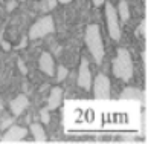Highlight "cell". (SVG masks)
<instances>
[{
	"label": "cell",
	"mask_w": 148,
	"mask_h": 144,
	"mask_svg": "<svg viewBox=\"0 0 148 144\" xmlns=\"http://www.w3.org/2000/svg\"><path fill=\"white\" fill-rule=\"evenodd\" d=\"M67 74H69V72H67V69H66L64 68V66H58V72H57V81H63L64 78H66V77H67Z\"/></svg>",
	"instance_id": "obj_14"
},
{
	"label": "cell",
	"mask_w": 148,
	"mask_h": 144,
	"mask_svg": "<svg viewBox=\"0 0 148 144\" xmlns=\"http://www.w3.org/2000/svg\"><path fill=\"white\" fill-rule=\"evenodd\" d=\"M40 69L47 75H53L55 74V64H53V60L51 57L49 52H43L41 57H40Z\"/></svg>",
	"instance_id": "obj_9"
},
{
	"label": "cell",
	"mask_w": 148,
	"mask_h": 144,
	"mask_svg": "<svg viewBox=\"0 0 148 144\" xmlns=\"http://www.w3.org/2000/svg\"><path fill=\"white\" fill-rule=\"evenodd\" d=\"M78 84L84 89H90L92 86V75H90V69H89V62L87 58L81 60L79 64V72H78Z\"/></svg>",
	"instance_id": "obj_7"
},
{
	"label": "cell",
	"mask_w": 148,
	"mask_h": 144,
	"mask_svg": "<svg viewBox=\"0 0 148 144\" xmlns=\"http://www.w3.org/2000/svg\"><path fill=\"white\" fill-rule=\"evenodd\" d=\"M26 135H28V130H26L25 127H21V126H12V124H11L9 130L2 138H0V141H2V143H20Z\"/></svg>",
	"instance_id": "obj_6"
},
{
	"label": "cell",
	"mask_w": 148,
	"mask_h": 144,
	"mask_svg": "<svg viewBox=\"0 0 148 144\" xmlns=\"http://www.w3.org/2000/svg\"><path fill=\"white\" fill-rule=\"evenodd\" d=\"M122 100H145V93L136 89V87H127L122 93H121Z\"/></svg>",
	"instance_id": "obj_11"
},
{
	"label": "cell",
	"mask_w": 148,
	"mask_h": 144,
	"mask_svg": "<svg viewBox=\"0 0 148 144\" xmlns=\"http://www.w3.org/2000/svg\"><path fill=\"white\" fill-rule=\"evenodd\" d=\"M0 40H2V38H0Z\"/></svg>",
	"instance_id": "obj_24"
},
{
	"label": "cell",
	"mask_w": 148,
	"mask_h": 144,
	"mask_svg": "<svg viewBox=\"0 0 148 144\" xmlns=\"http://www.w3.org/2000/svg\"><path fill=\"white\" fill-rule=\"evenodd\" d=\"M119 15H121V19H122L124 21H127L128 17H130L128 3L125 2V0H121V3H119Z\"/></svg>",
	"instance_id": "obj_13"
},
{
	"label": "cell",
	"mask_w": 148,
	"mask_h": 144,
	"mask_svg": "<svg viewBox=\"0 0 148 144\" xmlns=\"http://www.w3.org/2000/svg\"><path fill=\"white\" fill-rule=\"evenodd\" d=\"M18 68H20V71L23 72V74H26V68H25V63L23 62H18Z\"/></svg>",
	"instance_id": "obj_19"
},
{
	"label": "cell",
	"mask_w": 148,
	"mask_h": 144,
	"mask_svg": "<svg viewBox=\"0 0 148 144\" xmlns=\"http://www.w3.org/2000/svg\"><path fill=\"white\" fill-rule=\"evenodd\" d=\"M28 106H29V100H28L26 95L15 97L12 101H11V104H9V107H11V110H12V114L15 115V117H18V115L23 112Z\"/></svg>",
	"instance_id": "obj_8"
},
{
	"label": "cell",
	"mask_w": 148,
	"mask_h": 144,
	"mask_svg": "<svg viewBox=\"0 0 148 144\" xmlns=\"http://www.w3.org/2000/svg\"><path fill=\"white\" fill-rule=\"evenodd\" d=\"M142 58H144V63H147V52H142Z\"/></svg>",
	"instance_id": "obj_21"
},
{
	"label": "cell",
	"mask_w": 148,
	"mask_h": 144,
	"mask_svg": "<svg viewBox=\"0 0 148 144\" xmlns=\"http://www.w3.org/2000/svg\"><path fill=\"white\" fill-rule=\"evenodd\" d=\"M40 117H41V121L45 124H47L49 121H51V117H49V110L47 109H41L40 110Z\"/></svg>",
	"instance_id": "obj_15"
},
{
	"label": "cell",
	"mask_w": 148,
	"mask_h": 144,
	"mask_svg": "<svg viewBox=\"0 0 148 144\" xmlns=\"http://www.w3.org/2000/svg\"><path fill=\"white\" fill-rule=\"evenodd\" d=\"M58 2H60V3H69L70 0H58Z\"/></svg>",
	"instance_id": "obj_22"
},
{
	"label": "cell",
	"mask_w": 148,
	"mask_h": 144,
	"mask_svg": "<svg viewBox=\"0 0 148 144\" xmlns=\"http://www.w3.org/2000/svg\"><path fill=\"white\" fill-rule=\"evenodd\" d=\"M15 5H17V2H14V0H12V2H9V3H8L6 9H8V11H12V9L15 8Z\"/></svg>",
	"instance_id": "obj_18"
},
{
	"label": "cell",
	"mask_w": 148,
	"mask_h": 144,
	"mask_svg": "<svg viewBox=\"0 0 148 144\" xmlns=\"http://www.w3.org/2000/svg\"><path fill=\"white\" fill-rule=\"evenodd\" d=\"M0 138H2V136H0Z\"/></svg>",
	"instance_id": "obj_25"
},
{
	"label": "cell",
	"mask_w": 148,
	"mask_h": 144,
	"mask_svg": "<svg viewBox=\"0 0 148 144\" xmlns=\"http://www.w3.org/2000/svg\"><path fill=\"white\" fill-rule=\"evenodd\" d=\"M31 132L37 143H46V134H45V129H43L41 124H38V123L31 124Z\"/></svg>",
	"instance_id": "obj_12"
},
{
	"label": "cell",
	"mask_w": 148,
	"mask_h": 144,
	"mask_svg": "<svg viewBox=\"0 0 148 144\" xmlns=\"http://www.w3.org/2000/svg\"><path fill=\"white\" fill-rule=\"evenodd\" d=\"M53 29H55V28H53L52 17L46 15V17L40 19L38 21H35V23L31 26V29H29V38H31V40L41 38V37H45L47 34H51V32H53Z\"/></svg>",
	"instance_id": "obj_3"
},
{
	"label": "cell",
	"mask_w": 148,
	"mask_h": 144,
	"mask_svg": "<svg viewBox=\"0 0 148 144\" xmlns=\"http://www.w3.org/2000/svg\"><path fill=\"white\" fill-rule=\"evenodd\" d=\"M11 124H12V120H11V118H8V120H5L3 123L0 124V129H8V127H9Z\"/></svg>",
	"instance_id": "obj_17"
},
{
	"label": "cell",
	"mask_w": 148,
	"mask_h": 144,
	"mask_svg": "<svg viewBox=\"0 0 148 144\" xmlns=\"http://www.w3.org/2000/svg\"><path fill=\"white\" fill-rule=\"evenodd\" d=\"M93 3H95V6H99V5H102L104 2H106V0H92Z\"/></svg>",
	"instance_id": "obj_20"
},
{
	"label": "cell",
	"mask_w": 148,
	"mask_h": 144,
	"mask_svg": "<svg viewBox=\"0 0 148 144\" xmlns=\"http://www.w3.org/2000/svg\"><path fill=\"white\" fill-rule=\"evenodd\" d=\"M0 109H2V103H0Z\"/></svg>",
	"instance_id": "obj_23"
},
{
	"label": "cell",
	"mask_w": 148,
	"mask_h": 144,
	"mask_svg": "<svg viewBox=\"0 0 148 144\" xmlns=\"http://www.w3.org/2000/svg\"><path fill=\"white\" fill-rule=\"evenodd\" d=\"M63 100V89H60V87H53L51 91V95H49V104L47 107L49 109H57L60 106V103H61Z\"/></svg>",
	"instance_id": "obj_10"
},
{
	"label": "cell",
	"mask_w": 148,
	"mask_h": 144,
	"mask_svg": "<svg viewBox=\"0 0 148 144\" xmlns=\"http://www.w3.org/2000/svg\"><path fill=\"white\" fill-rule=\"evenodd\" d=\"M139 32L147 38V19H144V20L140 21V25H139Z\"/></svg>",
	"instance_id": "obj_16"
},
{
	"label": "cell",
	"mask_w": 148,
	"mask_h": 144,
	"mask_svg": "<svg viewBox=\"0 0 148 144\" xmlns=\"http://www.w3.org/2000/svg\"><path fill=\"white\" fill-rule=\"evenodd\" d=\"M86 45L89 48L92 57L95 58V62L99 64L104 58V45H102L99 28L96 25H90L86 29Z\"/></svg>",
	"instance_id": "obj_1"
},
{
	"label": "cell",
	"mask_w": 148,
	"mask_h": 144,
	"mask_svg": "<svg viewBox=\"0 0 148 144\" xmlns=\"http://www.w3.org/2000/svg\"><path fill=\"white\" fill-rule=\"evenodd\" d=\"M93 93L96 100H108L110 98V80L104 74L96 75L95 84H93Z\"/></svg>",
	"instance_id": "obj_5"
},
{
	"label": "cell",
	"mask_w": 148,
	"mask_h": 144,
	"mask_svg": "<svg viewBox=\"0 0 148 144\" xmlns=\"http://www.w3.org/2000/svg\"><path fill=\"white\" fill-rule=\"evenodd\" d=\"M106 17H107V28L110 32V37L113 40L121 38V28H119V20H118V12L113 8V5L107 3L106 5Z\"/></svg>",
	"instance_id": "obj_4"
},
{
	"label": "cell",
	"mask_w": 148,
	"mask_h": 144,
	"mask_svg": "<svg viewBox=\"0 0 148 144\" xmlns=\"http://www.w3.org/2000/svg\"><path fill=\"white\" fill-rule=\"evenodd\" d=\"M116 58L113 62V74L118 77V78H122L125 81H128L133 75V64H131V57L130 52L127 49L121 48L116 52Z\"/></svg>",
	"instance_id": "obj_2"
}]
</instances>
